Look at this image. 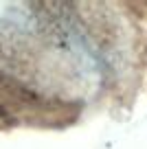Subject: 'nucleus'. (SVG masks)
<instances>
[]
</instances>
